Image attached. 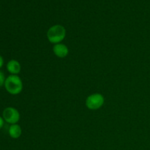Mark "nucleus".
Returning a JSON list of instances; mask_svg holds the SVG:
<instances>
[{"instance_id": "39448f33", "label": "nucleus", "mask_w": 150, "mask_h": 150, "mask_svg": "<svg viewBox=\"0 0 150 150\" xmlns=\"http://www.w3.org/2000/svg\"><path fill=\"white\" fill-rule=\"evenodd\" d=\"M53 51L57 57L62 59L67 57L69 54V49L67 46L62 43L55 44L53 46Z\"/></svg>"}, {"instance_id": "1a4fd4ad", "label": "nucleus", "mask_w": 150, "mask_h": 150, "mask_svg": "<svg viewBox=\"0 0 150 150\" xmlns=\"http://www.w3.org/2000/svg\"><path fill=\"white\" fill-rule=\"evenodd\" d=\"M3 125H4V119L1 117H0V130L2 128Z\"/></svg>"}, {"instance_id": "6e6552de", "label": "nucleus", "mask_w": 150, "mask_h": 150, "mask_svg": "<svg viewBox=\"0 0 150 150\" xmlns=\"http://www.w3.org/2000/svg\"><path fill=\"white\" fill-rule=\"evenodd\" d=\"M5 77H4V73L1 71H0V87L4 85V82H5Z\"/></svg>"}, {"instance_id": "9d476101", "label": "nucleus", "mask_w": 150, "mask_h": 150, "mask_svg": "<svg viewBox=\"0 0 150 150\" xmlns=\"http://www.w3.org/2000/svg\"><path fill=\"white\" fill-rule=\"evenodd\" d=\"M3 64H4V59H3V58L1 56H0V68L2 67Z\"/></svg>"}, {"instance_id": "20e7f679", "label": "nucleus", "mask_w": 150, "mask_h": 150, "mask_svg": "<svg viewBox=\"0 0 150 150\" xmlns=\"http://www.w3.org/2000/svg\"><path fill=\"white\" fill-rule=\"evenodd\" d=\"M2 117L5 122L11 125L17 124V122L20 120V114L18 111L13 107L6 108L3 111Z\"/></svg>"}, {"instance_id": "423d86ee", "label": "nucleus", "mask_w": 150, "mask_h": 150, "mask_svg": "<svg viewBox=\"0 0 150 150\" xmlns=\"http://www.w3.org/2000/svg\"><path fill=\"white\" fill-rule=\"evenodd\" d=\"M7 69L9 73H11V75H17L21 72V67L17 60L12 59L7 64Z\"/></svg>"}, {"instance_id": "7ed1b4c3", "label": "nucleus", "mask_w": 150, "mask_h": 150, "mask_svg": "<svg viewBox=\"0 0 150 150\" xmlns=\"http://www.w3.org/2000/svg\"><path fill=\"white\" fill-rule=\"evenodd\" d=\"M105 98L100 93H95L87 97L86 100V106L90 110H98L103 105Z\"/></svg>"}, {"instance_id": "f257e3e1", "label": "nucleus", "mask_w": 150, "mask_h": 150, "mask_svg": "<svg viewBox=\"0 0 150 150\" xmlns=\"http://www.w3.org/2000/svg\"><path fill=\"white\" fill-rule=\"evenodd\" d=\"M66 36V29L63 26L56 24L48 29L47 32V38L49 42L53 44L61 43Z\"/></svg>"}, {"instance_id": "0eeeda50", "label": "nucleus", "mask_w": 150, "mask_h": 150, "mask_svg": "<svg viewBox=\"0 0 150 150\" xmlns=\"http://www.w3.org/2000/svg\"><path fill=\"white\" fill-rule=\"evenodd\" d=\"M21 127L18 124L11 125V126L9 127V135L13 139H18L21 136Z\"/></svg>"}, {"instance_id": "f03ea898", "label": "nucleus", "mask_w": 150, "mask_h": 150, "mask_svg": "<svg viewBox=\"0 0 150 150\" xmlns=\"http://www.w3.org/2000/svg\"><path fill=\"white\" fill-rule=\"evenodd\" d=\"M4 87L11 95H18L23 90V82L17 75H10L5 79Z\"/></svg>"}]
</instances>
